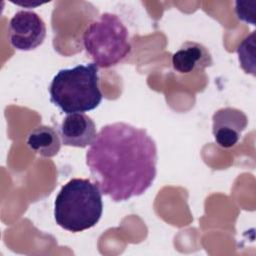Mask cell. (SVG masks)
<instances>
[{
    "label": "cell",
    "instance_id": "2",
    "mask_svg": "<svg viewBox=\"0 0 256 256\" xmlns=\"http://www.w3.org/2000/svg\"><path fill=\"white\" fill-rule=\"evenodd\" d=\"M103 212L102 192L90 179L73 178L58 192L54 218L63 229L76 233L95 226Z\"/></svg>",
    "mask_w": 256,
    "mask_h": 256
},
{
    "label": "cell",
    "instance_id": "11",
    "mask_svg": "<svg viewBox=\"0 0 256 256\" xmlns=\"http://www.w3.org/2000/svg\"><path fill=\"white\" fill-rule=\"evenodd\" d=\"M255 12H256V1H236L235 2V13L239 20L255 25Z\"/></svg>",
    "mask_w": 256,
    "mask_h": 256
},
{
    "label": "cell",
    "instance_id": "8",
    "mask_svg": "<svg viewBox=\"0 0 256 256\" xmlns=\"http://www.w3.org/2000/svg\"><path fill=\"white\" fill-rule=\"evenodd\" d=\"M213 65L209 50L201 43L186 41L172 55L173 69L182 74L202 71Z\"/></svg>",
    "mask_w": 256,
    "mask_h": 256
},
{
    "label": "cell",
    "instance_id": "10",
    "mask_svg": "<svg viewBox=\"0 0 256 256\" xmlns=\"http://www.w3.org/2000/svg\"><path fill=\"white\" fill-rule=\"evenodd\" d=\"M255 31H253L250 35L245 37L237 48L238 59L240 62L241 68L245 71V73L252 74L255 76Z\"/></svg>",
    "mask_w": 256,
    "mask_h": 256
},
{
    "label": "cell",
    "instance_id": "7",
    "mask_svg": "<svg viewBox=\"0 0 256 256\" xmlns=\"http://www.w3.org/2000/svg\"><path fill=\"white\" fill-rule=\"evenodd\" d=\"M59 132L63 145L78 148L91 145L97 136L94 121L84 113L67 114Z\"/></svg>",
    "mask_w": 256,
    "mask_h": 256
},
{
    "label": "cell",
    "instance_id": "3",
    "mask_svg": "<svg viewBox=\"0 0 256 256\" xmlns=\"http://www.w3.org/2000/svg\"><path fill=\"white\" fill-rule=\"evenodd\" d=\"M98 68L95 63H90L59 70L49 86L51 103L66 114L84 113L97 108L103 97Z\"/></svg>",
    "mask_w": 256,
    "mask_h": 256
},
{
    "label": "cell",
    "instance_id": "9",
    "mask_svg": "<svg viewBox=\"0 0 256 256\" xmlns=\"http://www.w3.org/2000/svg\"><path fill=\"white\" fill-rule=\"evenodd\" d=\"M26 144L31 151L44 158L57 155L61 148V141L57 131L46 125H40L31 130L27 135Z\"/></svg>",
    "mask_w": 256,
    "mask_h": 256
},
{
    "label": "cell",
    "instance_id": "4",
    "mask_svg": "<svg viewBox=\"0 0 256 256\" xmlns=\"http://www.w3.org/2000/svg\"><path fill=\"white\" fill-rule=\"evenodd\" d=\"M83 45L93 63L100 68L118 64L132 49L128 29L112 13L101 14L87 26L83 33Z\"/></svg>",
    "mask_w": 256,
    "mask_h": 256
},
{
    "label": "cell",
    "instance_id": "5",
    "mask_svg": "<svg viewBox=\"0 0 256 256\" xmlns=\"http://www.w3.org/2000/svg\"><path fill=\"white\" fill-rule=\"evenodd\" d=\"M8 37L14 49L31 51L44 42L46 25L34 11L20 10L10 19Z\"/></svg>",
    "mask_w": 256,
    "mask_h": 256
},
{
    "label": "cell",
    "instance_id": "6",
    "mask_svg": "<svg viewBox=\"0 0 256 256\" xmlns=\"http://www.w3.org/2000/svg\"><path fill=\"white\" fill-rule=\"evenodd\" d=\"M247 125L248 118L243 111L232 107L217 110L212 116V133L215 142L222 148L234 146Z\"/></svg>",
    "mask_w": 256,
    "mask_h": 256
},
{
    "label": "cell",
    "instance_id": "1",
    "mask_svg": "<svg viewBox=\"0 0 256 256\" xmlns=\"http://www.w3.org/2000/svg\"><path fill=\"white\" fill-rule=\"evenodd\" d=\"M157 147L144 129L123 122L105 125L86 153L94 183L114 202L142 195L157 174Z\"/></svg>",
    "mask_w": 256,
    "mask_h": 256
}]
</instances>
